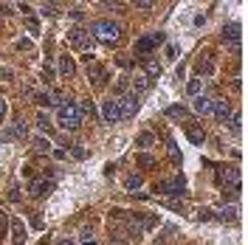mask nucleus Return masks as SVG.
Masks as SVG:
<instances>
[{"instance_id":"5","label":"nucleus","mask_w":248,"mask_h":245,"mask_svg":"<svg viewBox=\"0 0 248 245\" xmlns=\"http://www.w3.org/2000/svg\"><path fill=\"white\" fill-rule=\"evenodd\" d=\"M88 82H91L96 91H102V88L108 85V71H105L102 62H91V65H88Z\"/></svg>"},{"instance_id":"27","label":"nucleus","mask_w":248,"mask_h":245,"mask_svg":"<svg viewBox=\"0 0 248 245\" xmlns=\"http://www.w3.org/2000/svg\"><path fill=\"white\" fill-rule=\"evenodd\" d=\"M48 147H51V144H48L46 138H34V150H37V153H48Z\"/></svg>"},{"instance_id":"36","label":"nucleus","mask_w":248,"mask_h":245,"mask_svg":"<svg viewBox=\"0 0 248 245\" xmlns=\"http://www.w3.org/2000/svg\"><path fill=\"white\" fill-rule=\"evenodd\" d=\"M17 48H20V51H31L34 46H31L29 40H20V43H17Z\"/></svg>"},{"instance_id":"33","label":"nucleus","mask_w":248,"mask_h":245,"mask_svg":"<svg viewBox=\"0 0 248 245\" xmlns=\"http://www.w3.org/2000/svg\"><path fill=\"white\" fill-rule=\"evenodd\" d=\"M212 217H215V212H212V209H201L198 220H212Z\"/></svg>"},{"instance_id":"22","label":"nucleus","mask_w":248,"mask_h":245,"mask_svg":"<svg viewBox=\"0 0 248 245\" xmlns=\"http://www.w3.org/2000/svg\"><path fill=\"white\" fill-rule=\"evenodd\" d=\"M153 141H155L153 133H141V136L136 138V144H139L141 150H150V147H153Z\"/></svg>"},{"instance_id":"10","label":"nucleus","mask_w":248,"mask_h":245,"mask_svg":"<svg viewBox=\"0 0 248 245\" xmlns=\"http://www.w3.org/2000/svg\"><path fill=\"white\" fill-rule=\"evenodd\" d=\"M51 189H54V184H51L48 178H43V181H34V184H31L29 195H31L34 200H43V198L48 195V192H51Z\"/></svg>"},{"instance_id":"8","label":"nucleus","mask_w":248,"mask_h":245,"mask_svg":"<svg viewBox=\"0 0 248 245\" xmlns=\"http://www.w3.org/2000/svg\"><path fill=\"white\" fill-rule=\"evenodd\" d=\"M102 119L108 124H116L122 119V107H119V99H108V102H102Z\"/></svg>"},{"instance_id":"23","label":"nucleus","mask_w":248,"mask_h":245,"mask_svg":"<svg viewBox=\"0 0 248 245\" xmlns=\"http://www.w3.org/2000/svg\"><path fill=\"white\" fill-rule=\"evenodd\" d=\"M37 127H40L43 133H51V119H48L46 113H37Z\"/></svg>"},{"instance_id":"16","label":"nucleus","mask_w":248,"mask_h":245,"mask_svg":"<svg viewBox=\"0 0 248 245\" xmlns=\"http://www.w3.org/2000/svg\"><path fill=\"white\" fill-rule=\"evenodd\" d=\"M150 85H153V79L147 77L144 71H141V74H136V79H133V88H136V93H144V91H150Z\"/></svg>"},{"instance_id":"28","label":"nucleus","mask_w":248,"mask_h":245,"mask_svg":"<svg viewBox=\"0 0 248 245\" xmlns=\"http://www.w3.org/2000/svg\"><path fill=\"white\" fill-rule=\"evenodd\" d=\"M198 68H201V71H206V74H215V65H212V60H201V62H198Z\"/></svg>"},{"instance_id":"39","label":"nucleus","mask_w":248,"mask_h":245,"mask_svg":"<svg viewBox=\"0 0 248 245\" xmlns=\"http://www.w3.org/2000/svg\"><path fill=\"white\" fill-rule=\"evenodd\" d=\"M71 153H74V158H85V150H79V147H74Z\"/></svg>"},{"instance_id":"31","label":"nucleus","mask_w":248,"mask_h":245,"mask_svg":"<svg viewBox=\"0 0 248 245\" xmlns=\"http://www.w3.org/2000/svg\"><path fill=\"white\" fill-rule=\"evenodd\" d=\"M6 226H9V214H6V212H0V237H3Z\"/></svg>"},{"instance_id":"15","label":"nucleus","mask_w":248,"mask_h":245,"mask_svg":"<svg viewBox=\"0 0 248 245\" xmlns=\"http://www.w3.org/2000/svg\"><path fill=\"white\" fill-rule=\"evenodd\" d=\"M186 138H189L192 144H203V141H206V136H203V130L198 124H186Z\"/></svg>"},{"instance_id":"17","label":"nucleus","mask_w":248,"mask_h":245,"mask_svg":"<svg viewBox=\"0 0 248 245\" xmlns=\"http://www.w3.org/2000/svg\"><path fill=\"white\" fill-rule=\"evenodd\" d=\"M223 40H226V43H240V26H237V23H229V26L223 29Z\"/></svg>"},{"instance_id":"3","label":"nucleus","mask_w":248,"mask_h":245,"mask_svg":"<svg viewBox=\"0 0 248 245\" xmlns=\"http://www.w3.org/2000/svg\"><path fill=\"white\" fill-rule=\"evenodd\" d=\"M68 46L74 48V51H88V48L93 46V37L85 29H79L77 26V29L68 31Z\"/></svg>"},{"instance_id":"7","label":"nucleus","mask_w":248,"mask_h":245,"mask_svg":"<svg viewBox=\"0 0 248 245\" xmlns=\"http://www.w3.org/2000/svg\"><path fill=\"white\" fill-rule=\"evenodd\" d=\"M164 43V34H147V37H141L139 43H136V54H153L155 48Z\"/></svg>"},{"instance_id":"41","label":"nucleus","mask_w":248,"mask_h":245,"mask_svg":"<svg viewBox=\"0 0 248 245\" xmlns=\"http://www.w3.org/2000/svg\"><path fill=\"white\" fill-rule=\"evenodd\" d=\"M110 245H127V243H124V240H113Z\"/></svg>"},{"instance_id":"19","label":"nucleus","mask_w":248,"mask_h":245,"mask_svg":"<svg viewBox=\"0 0 248 245\" xmlns=\"http://www.w3.org/2000/svg\"><path fill=\"white\" fill-rule=\"evenodd\" d=\"M167 116H170V119H175V122L184 124L189 113H186V107H181V105H172V107H167Z\"/></svg>"},{"instance_id":"18","label":"nucleus","mask_w":248,"mask_h":245,"mask_svg":"<svg viewBox=\"0 0 248 245\" xmlns=\"http://www.w3.org/2000/svg\"><path fill=\"white\" fill-rule=\"evenodd\" d=\"M144 74H147L150 79H158L161 77V62L158 60H147L144 62Z\"/></svg>"},{"instance_id":"29","label":"nucleus","mask_w":248,"mask_h":245,"mask_svg":"<svg viewBox=\"0 0 248 245\" xmlns=\"http://www.w3.org/2000/svg\"><path fill=\"white\" fill-rule=\"evenodd\" d=\"M220 220H223V223H229V220H234V209H220Z\"/></svg>"},{"instance_id":"37","label":"nucleus","mask_w":248,"mask_h":245,"mask_svg":"<svg viewBox=\"0 0 248 245\" xmlns=\"http://www.w3.org/2000/svg\"><path fill=\"white\" fill-rule=\"evenodd\" d=\"M9 198L15 200V203H17V200H20V189H17V186H12V192H9Z\"/></svg>"},{"instance_id":"6","label":"nucleus","mask_w":248,"mask_h":245,"mask_svg":"<svg viewBox=\"0 0 248 245\" xmlns=\"http://www.w3.org/2000/svg\"><path fill=\"white\" fill-rule=\"evenodd\" d=\"M119 107H122V119H133L141 107L139 93H124V96H119Z\"/></svg>"},{"instance_id":"14","label":"nucleus","mask_w":248,"mask_h":245,"mask_svg":"<svg viewBox=\"0 0 248 245\" xmlns=\"http://www.w3.org/2000/svg\"><path fill=\"white\" fill-rule=\"evenodd\" d=\"M74 74H77V62L71 60L68 54H62V57H60V77L62 79H71Z\"/></svg>"},{"instance_id":"2","label":"nucleus","mask_w":248,"mask_h":245,"mask_svg":"<svg viewBox=\"0 0 248 245\" xmlns=\"http://www.w3.org/2000/svg\"><path fill=\"white\" fill-rule=\"evenodd\" d=\"M91 37L102 40V43H116L122 37V26L116 20H96L91 29Z\"/></svg>"},{"instance_id":"20","label":"nucleus","mask_w":248,"mask_h":245,"mask_svg":"<svg viewBox=\"0 0 248 245\" xmlns=\"http://www.w3.org/2000/svg\"><path fill=\"white\" fill-rule=\"evenodd\" d=\"M167 153H170L172 164H184V155H181V150H178V144H175L172 138H167Z\"/></svg>"},{"instance_id":"40","label":"nucleus","mask_w":248,"mask_h":245,"mask_svg":"<svg viewBox=\"0 0 248 245\" xmlns=\"http://www.w3.org/2000/svg\"><path fill=\"white\" fill-rule=\"evenodd\" d=\"M57 245H74V240H68V237H62V240H60Z\"/></svg>"},{"instance_id":"24","label":"nucleus","mask_w":248,"mask_h":245,"mask_svg":"<svg viewBox=\"0 0 248 245\" xmlns=\"http://www.w3.org/2000/svg\"><path fill=\"white\" fill-rule=\"evenodd\" d=\"M139 167H155V158L153 155H147V153H139Z\"/></svg>"},{"instance_id":"30","label":"nucleus","mask_w":248,"mask_h":245,"mask_svg":"<svg viewBox=\"0 0 248 245\" xmlns=\"http://www.w3.org/2000/svg\"><path fill=\"white\" fill-rule=\"evenodd\" d=\"M12 136H20V138H23V136H26V124H23V122H15V130H12Z\"/></svg>"},{"instance_id":"26","label":"nucleus","mask_w":248,"mask_h":245,"mask_svg":"<svg viewBox=\"0 0 248 245\" xmlns=\"http://www.w3.org/2000/svg\"><path fill=\"white\" fill-rule=\"evenodd\" d=\"M26 26H29V31H31V34H37V31H40V26H37V17L31 15V12L26 15Z\"/></svg>"},{"instance_id":"21","label":"nucleus","mask_w":248,"mask_h":245,"mask_svg":"<svg viewBox=\"0 0 248 245\" xmlns=\"http://www.w3.org/2000/svg\"><path fill=\"white\" fill-rule=\"evenodd\" d=\"M141 175H127V181H124V186H127V192H139L141 189Z\"/></svg>"},{"instance_id":"13","label":"nucleus","mask_w":248,"mask_h":245,"mask_svg":"<svg viewBox=\"0 0 248 245\" xmlns=\"http://www.w3.org/2000/svg\"><path fill=\"white\" fill-rule=\"evenodd\" d=\"M34 99H37L40 107H51V105H60L62 102V93L60 91H48V93H37Z\"/></svg>"},{"instance_id":"9","label":"nucleus","mask_w":248,"mask_h":245,"mask_svg":"<svg viewBox=\"0 0 248 245\" xmlns=\"http://www.w3.org/2000/svg\"><path fill=\"white\" fill-rule=\"evenodd\" d=\"M212 113H215L217 122H229V116H232V102H226V99H215V105H212Z\"/></svg>"},{"instance_id":"1","label":"nucleus","mask_w":248,"mask_h":245,"mask_svg":"<svg viewBox=\"0 0 248 245\" xmlns=\"http://www.w3.org/2000/svg\"><path fill=\"white\" fill-rule=\"evenodd\" d=\"M82 107H79V102H71V99H62L60 102V113H57V124H60L62 130H77L79 124H82Z\"/></svg>"},{"instance_id":"42","label":"nucleus","mask_w":248,"mask_h":245,"mask_svg":"<svg viewBox=\"0 0 248 245\" xmlns=\"http://www.w3.org/2000/svg\"><path fill=\"white\" fill-rule=\"evenodd\" d=\"M85 245H96V243H93V240H85Z\"/></svg>"},{"instance_id":"38","label":"nucleus","mask_w":248,"mask_h":245,"mask_svg":"<svg viewBox=\"0 0 248 245\" xmlns=\"http://www.w3.org/2000/svg\"><path fill=\"white\" fill-rule=\"evenodd\" d=\"M232 130H234V133L240 130V116H234V119H232Z\"/></svg>"},{"instance_id":"12","label":"nucleus","mask_w":248,"mask_h":245,"mask_svg":"<svg viewBox=\"0 0 248 245\" xmlns=\"http://www.w3.org/2000/svg\"><path fill=\"white\" fill-rule=\"evenodd\" d=\"M212 105H215V99H212V96L198 93V96H195V102H192V110H195V113H201V116H209V113H212Z\"/></svg>"},{"instance_id":"32","label":"nucleus","mask_w":248,"mask_h":245,"mask_svg":"<svg viewBox=\"0 0 248 245\" xmlns=\"http://www.w3.org/2000/svg\"><path fill=\"white\" fill-rule=\"evenodd\" d=\"M167 60H170V62H175V60H178V48H175V46H170V48H167Z\"/></svg>"},{"instance_id":"11","label":"nucleus","mask_w":248,"mask_h":245,"mask_svg":"<svg viewBox=\"0 0 248 245\" xmlns=\"http://www.w3.org/2000/svg\"><path fill=\"white\" fill-rule=\"evenodd\" d=\"M9 226H12V245H26V226H23V220L12 217Z\"/></svg>"},{"instance_id":"34","label":"nucleus","mask_w":248,"mask_h":245,"mask_svg":"<svg viewBox=\"0 0 248 245\" xmlns=\"http://www.w3.org/2000/svg\"><path fill=\"white\" fill-rule=\"evenodd\" d=\"M6 116H9V105L0 99V124H3V119H6Z\"/></svg>"},{"instance_id":"4","label":"nucleus","mask_w":248,"mask_h":245,"mask_svg":"<svg viewBox=\"0 0 248 245\" xmlns=\"http://www.w3.org/2000/svg\"><path fill=\"white\" fill-rule=\"evenodd\" d=\"M158 192L161 195H170V198H181L186 192V181L178 175V178H170V181H161L158 184Z\"/></svg>"},{"instance_id":"25","label":"nucleus","mask_w":248,"mask_h":245,"mask_svg":"<svg viewBox=\"0 0 248 245\" xmlns=\"http://www.w3.org/2000/svg\"><path fill=\"white\" fill-rule=\"evenodd\" d=\"M201 88H203V82H201V79H192L186 91H189V96H198V93H201Z\"/></svg>"},{"instance_id":"35","label":"nucleus","mask_w":248,"mask_h":245,"mask_svg":"<svg viewBox=\"0 0 248 245\" xmlns=\"http://www.w3.org/2000/svg\"><path fill=\"white\" fill-rule=\"evenodd\" d=\"M133 3H136L139 9H153V3H155V0H133Z\"/></svg>"}]
</instances>
